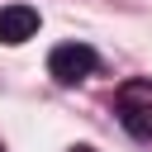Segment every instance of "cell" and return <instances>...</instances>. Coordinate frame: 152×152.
<instances>
[{
  "label": "cell",
  "mask_w": 152,
  "mask_h": 152,
  "mask_svg": "<svg viewBox=\"0 0 152 152\" xmlns=\"http://www.w3.org/2000/svg\"><path fill=\"white\" fill-rule=\"evenodd\" d=\"M95 66H100V57H95V48H86V43H57V48L48 52V76H52L57 86H76V81L95 76Z\"/></svg>",
  "instance_id": "obj_2"
},
{
  "label": "cell",
  "mask_w": 152,
  "mask_h": 152,
  "mask_svg": "<svg viewBox=\"0 0 152 152\" xmlns=\"http://www.w3.org/2000/svg\"><path fill=\"white\" fill-rule=\"evenodd\" d=\"M71 152H95V147H71Z\"/></svg>",
  "instance_id": "obj_4"
},
{
  "label": "cell",
  "mask_w": 152,
  "mask_h": 152,
  "mask_svg": "<svg viewBox=\"0 0 152 152\" xmlns=\"http://www.w3.org/2000/svg\"><path fill=\"white\" fill-rule=\"evenodd\" d=\"M33 33H38V10H33V5H5V10H0V43L19 48V43H28Z\"/></svg>",
  "instance_id": "obj_3"
},
{
  "label": "cell",
  "mask_w": 152,
  "mask_h": 152,
  "mask_svg": "<svg viewBox=\"0 0 152 152\" xmlns=\"http://www.w3.org/2000/svg\"><path fill=\"white\" fill-rule=\"evenodd\" d=\"M119 124L128 138L152 142V81H124L119 86Z\"/></svg>",
  "instance_id": "obj_1"
}]
</instances>
